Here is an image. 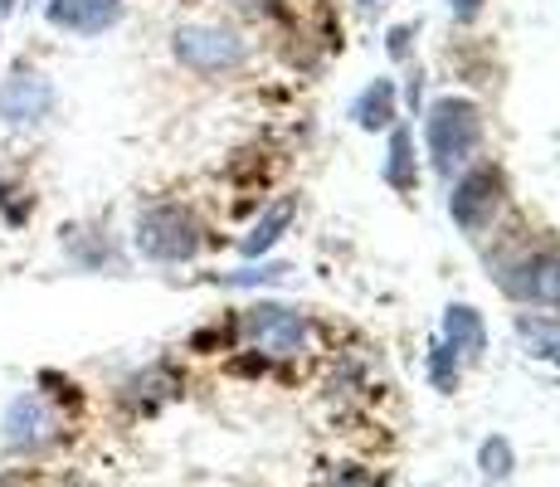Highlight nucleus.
<instances>
[{
    "instance_id": "2",
    "label": "nucleus",
    "mask_w": 560,
    "mask_h": 487,
    "mask_svg": "<svg viewBox=\"0 0 560 487\" xmlns=\"http://www.w3.org/2000/svg\"><path fill=\"white\" fill-rule=\"evenodd\" d=\"M176 59L196 73H220L244 59V39L230 35V30H214V25H190L176 35Z\"/></svg>"
},
{
    "instance_id": "9",
    "label": "nucleus",
    "mask_w": 560,
    "mask_h": 487,
    "mask_svg": "<svg viewBox=\"0 0 560 487\" xmlns=\"http://www.w3.org/2000/svg\"><path fill=\"white\" fill-rule=\"evenodd\" d=\"M444 332H448V346L463 351V356H478L482 341H488V332H482V317L472 308H448Z\"/></svg>"
},
{
    "instance_id": "7",
    "label": "nucleus",
    "mask_w": 560,
    "mask_h": 487,
    "mask_svg": "<svg viewBox=\"0 0 560 487\" xmlns=\"http://www.w3.org/2000/svg\"><path fill=\"white\" fill-rule=\"evenodd\" d=\"M0 113L10 123H35V117L49 113V83L35 79V73H15V79L0 89Z\"/></svg>"
},
{
    "instance_id": "15",
    "label": "nucleus",
    "mask_w": 560,
    "mask_h": 487,
    "mask_svg": "<svg viewBox=\"0 0 560 487\" xmlns=\"http://www.w3.org/2000/svg\"><path fill=\"white\" fill-rule=\"evenodd\" d=\"M478 463H482L488 478H508L512 473V443L508 439H488L482 443V453H478Z\"/></svg>"
},
{
    "instance_id": "3",
    "label": "nucleus",
    "mask_w": 560,
    "mask_h": 487,
    "mask_svg": "<svg viewBox=\"0 0 560 487\" xmlns=\"http://www.w3.org/2000/svg\"><path fill=\"white\" fill-rule=\"evenodd\" d=\"M137 244H142V254L152 258H166V264H176V258H190L200 248V234H196V220L180 210H152L142 224H137Z\"/></svg>"
},
{
    "instance_id": "4",
    "label": "nucleus",
    "mask_w": 560,
    "mask_h": 487,
    "mask_svg": "<svg viewBox=\"0 0 560 487\" xmlns=\"http://www.w3.org/2000/svg\"><path fill=\"white\" fill-rule=\"evenodd\" d=\"M498 200H502V171L478 166L458 181L448 210H454V220L463 224V230H482V224L492 220V210H498Z\"/></svg>"
},
{
    "instance_id": "18",
    "label": "nucleus",
    "mask_w": 560,
    "mask_h": 487,
    "mask_svg": "<svg viewBox=\"0 0 560 487\" xmlns=\"http://www.w3.org/2000/svg\"><path fill=\"white\" fill-rule=\"evenodd\" d=\"M10 5H15V0H0V10H10Z\"/></svg>"
},
{
    "instance_id": "17",
    "label": "nucleus",
    "mask_w": 560,
    "mask_h": 487,
    "mask_svg": "<svg viewBox=\"0 0 560 487\" xmlns=\"http://www.w3.org/2000/svg\"><path fill=\"white\" fill-rule=\"evenodd\" d=\"M448 5H454L458 15H478V5H482V0H448Z\"/></svg>"
},
{
    "instance_id": "11",
    "label": "nucleus",
    "mask_w": 560,
    "mask_h": 487,
    "mask_svg": "<svg viewBox=\"0 0 560 487\" xmlns=\"http://www.w3.org/2000/svg\"><path fill=\"white\" fill-rule=\"evenodd\" d=\"M288 224H293V200H278L273 210H268L264 220L249 230V240H244V254H264V248H273L278 240H283Z\"/></svg>"
},
{
    "instance_id": "16",
    "label": "nucleus",
    "mask_w": 560,
    "mask_h": 487,
    "mask_svg": "<svg viewBox=\"0 0 560 487\" xmlns=\"http://www.w3.org/2000/svg\"><path fill=\"white\" fill-rule=\"evenodd\" d=\"M434 385H439V390H454V385H458L454 346H439V351H434Z\"/></svg>"
},
{
    "instance_id": "6",
    "label": "nucleus",
    "mask_w": 560,
    "mask_h": 487,
    "mask_svg": "<svg viewBox=\"0 0 560 487\" xmlns=\"http://www.w3.org/2000/svg\"><path fill=\"white\" fill-rule=\"evenodd\" d=\"M49 25L59 30H73V35H98L103 25H113L122 15L117 0H49Z\"/></svg>"
},
{
    "instance_id": "5",
    "label": "nucleus",
    "mask_w": 560,
    "mask_h": 487,
    "mask_svg": "<svg viewBox=\"0 0 560 487\" xmlns=\"http://www.w3.org/2000/svg\"><path fill=\"white\" fill-rule=\"evenodd\" d=\"M249 332H254V341L264 346V351L288 356V351H298V346H303L307 322L298 317L293 308H273V302H264V308L249 312Z\"/></svg>"
},
{
    "instance_id": "1",
    "label": "nucleus",
    "mask_w": 560,
    "mask_h": 487,
    "mask_svg": "<svg viewBox=\"0 0 560 487\" xmlns=\"http://www.w3.org/2000/svg\"><path fill=\"white\" fill-rule=\"evenodd\" d=\"M478 142H482V117L468 97L434 103V113H429V151H434L439 176H454V166H463L478 151Z\"/></svg>"
},
{
    "instance_id": "13",
    "label": "nucleus",
    "mask_w": 560,
    "mask_h": 487,
    "mask_svg": "<svg viewBox=\"0 0 560 487\" xmlns=\"http://www.w3.org/2000/svg\"><path fill=\"white\" fill-rule=\"evenodd\" d=\"M385 181H390L395 190L415 186V171H409V132H395L390 137V166H385Z\"/></svg>"
},
{
    "instance_id": "10",
    "label": "nucleus",
    "mask_w": 560,
    "mask_h": 487,
    "mask_svg": "<svg viewBox=\"0 0 560 487\" xmlns=\"http://www.w3.org/2000/svg\"><path fill=\"white\" fill-rule=\"evenodd\" d=\"M45 429H49V419H45V409H39V399H20L15 409H10V419H5V439L15 443H39L45 439Z\"/></svg>"
},
{
    "instance_id": "8",
    "label": "nucleus",
    "mask_w": 560,
    "mask_h": 487,
    "mask_svg": "<svg viewBox=\"0 0 560 487\" xmlns=\"http://www.w3.org/2000/svg\"><path fill=\"white\" fill-rule=\"evenodd\" d=\"M508 288L526 302H560V258H551V254L526 258V264L508 278Z\"/></svg>"
},
{
    "instance_id": "14",
    "label": "nucleus",
    "mask_w": 560,
    "mask_h": 487,
    "mask_svg": "<svg viewBox=\"0 0 560 487\" xmlns=\"http://www.w3.org/2000/svg\"><path fill=\"white\" fill-rule=\"evenodd\" d=\"M522 337L532 341L536 356H551V361H560V327H556V322H526L522 317Z\"/></svg>"
},
{
    "instance_id": "12",
    "label": "nucleus",
    "mask_w": 560,
    "mask_h": 487,
    "mask_svg": "<svg viewBox=\"0 0 560 487\" xmlns=\"http://www.w3.org/2000/svg\"><path fill=\"white\" fill-rule=\"evenodd\" d=\"M351 113H357L361 127H385V123L395 117V89H390L385 79H375L371 89L357 97V107H351Z\"/></svg>"
}]
</instances>
